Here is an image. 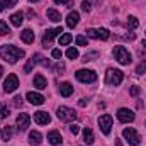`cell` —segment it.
<instances>
[{"instance_id":"cell-1","label":"cell","mask_w":146,"mask_h":146,"mask_svg":"<svg viewBox=\"0 0 146 146\" xmlns=\"http://www.w3.org/2000/svg\"><path fill=\"white\" fill-rule=\"evenodd\" d=\"M0 56L7 61V63H17L19 60H22L26 56L24 49H19L12 44H5V46H0Z\"/></svg>"},{"instance_id":"cell-2","label":"cell","mask_w":146,"mask_h":146,"mask_svg":"<svg viewBox=\"0 0 146 146\" xmlns=\"http://www.w3.org/2000/svg\"><path fill=\"white\" fill-rule=\"evenodd\" d=\"M114 58L121 63V65H129L131 63V53L124 48V46H115L114 51H112Z\"/></svg>"},{"instance_id":"cell-3","label":"cell","mask_w":146,"mask_h":146,"mask_svg":"<svg viewBox=\"0 0 146 146\" xmlns=\"http://www.w3.org/2000/svg\"><path fill=\"white\" fill-rule=\"evenodd\" d=\"M122 78H124V73L121 72V70L109 68L107 73H106V83H107V85H114V87H117V85H121Z\"/></svg>"},{"instance_id":"cell-4","label":"cell","mask_w":146,"mask_h":146,"mask_svg":"<svg viewBox=\"0 0 146 146\" xmlns=\"http://www.w3.org/2000/svg\"><path fill=\"white\" fill-rule=\"evenodd\" d=\"M56 115H58V119L60 121H65V122H70V121H75L76 117H78V114H76V110L70 109V107H58V112H56Z\"/></svg>"},{"instance_id":"cell-5","label":"cell","mask_w":146,"mask_h":146,"mask_svg":"<svg viewBox=\"0 0 146 146\" xmlns=\"http://www.w3.org/2000/svg\"><path fill=\"white\" fill-rule=\"evenodd\" d=\"M75 76L82 83H94L97 80V73L94 72V70H78V72L75 73Z\"/></svg>"},{"instance_id":"cell-6","label":"cell","mask_w":146,"mask_h":146,"mask_svg":"<svg viewBox=\"0 0 146 146\" xmlns=\"http://www.w3.org/2000/svg\"><path fill=\"white\" fill-rule=\"evenodd\" d=\"M63 33V27L60 26V27H54V29H46V33H44V36H42V46L44 48H49L51 44H53V39L56 36H60Z\"/></svg>"},{"instance_id":"cell-7","label":"cell","mask_w":146,"mask_h":146,"mask_svg":"<svg viewBox=\"0 0 146 146\" xmlns=\"http://www.w3.org/2000/svg\"><path fill=\"white\" fill-rule=\"evenodd\" d=\"M122 136L126 138V141L131 146H138L139 141H141V138H139V134H138V131H136L134 127H126V129L122 131Z\"/></svg>"},{"instance_id":"cell-8","label":"cell","mask_w":146,"mask_h":146,"mask_svg":"<svg viewBox=\"0 0 146 146\" xmlns=\"http://www.w3.org/2000/svg\"><path fill=\"white\" fill-rule=\"evenodd\" d=\"M17 87H19V78H17V75L10 73V75L5 78V82H3V90H5L7 94H10V92L17 90Z\"/></svg>"},{"instance_id":"cell-9","label":"cell","mask_w":146,"mask_h":146,"mask_svg":"<svg viewBox=\"0 0 146 146\" xmlns=\"http://www.w3.org/2000/svg\"><path fill=\"white\" fill-rule=\"evenodd\" d=\"M85 33H87V36L92 37V39H102V41H107L110 36V33L107 29H104V27H100V29H87Z\"/></svg>"},{"instance_id":"cell-10","label":"cell","mask_w":146,"mask_h":146,"mask_svg":"<svg viewBox=\"0 0 146 146\" xmlns=\"http://www.w3.org/2000/svg\"><path fill=\"white\" fill-rule=\"evenodd\" d=\"M99 127H100V131H102L104 134H109L110 133V127H112V117H110L109 114H104V115L99 117Z\"/></svg>"},{"instance_id":"cell-11","label":"cell","mask_w":146,"mask_h":146,"mask_svg":"<svg viewBox=\"0 0 146 146\" xmlns=\"http://www.w3.org/2000/svg\"><path fill=\"white\" fill-rule=\"evenodd\" d=\"M117 119H119L121 122H133V121H134V112L122 107V109L117 110Z\"/></svg>"},{"instance_id":"cell-12","label":"cell","mask_w":146,"mask_h":146,"mask_svg":"<svg viewBox=\"0 0 146 146\" xmlns=\"http://www.w3.org/2000/svg\"><path fill=\"white\" fill-rule=\"evenodd\" d=\"M34 121L39 126H46V124L51 122V115L48 112H44V110H37V112H34Z\"/></svg>"},{"instance_id":"cell-13","label":"cell","mask_w":146,"mask_h":146,"mask_svg":"<svg viewBox=\"0 0 146 146\" xmlns=\"http://www.w3.org/2000/svg\"><path fill=\"white\" fill-rule=\"evenodd\" d=\"M15 122H17V129H19V131H26V129L29 127L31 117H29V114H19L17 119H15Z\"/></svg>"},{"instance_id":"cell-14","label":"cell","mask_w":146,"mask_h":146,"mask_svg":"<svg viewBox=\"0 0 146 146\" xmlns=\"http://www.w3.org/2000/svg\"><path fill=\"white\" fill-rule=\"evenodd\" d=\"M27 100H29V104H33V106H41V104H44V97L41 95V94H36V92H27Z\"/></svg>"},{"instance_id":"cell-15","label":"cell","mask_w":146,"mask_h":146,"mask_svg":"<svg viewBox=\"0 0 146 146\" xmlns=\"http://www.w3.org/2000/svg\"><path fill=\"white\" fill-rule=\"evenodd\" d=\"M78 21H80V14L76 12V10H73L68 14V17H66V26L68 27H76V24H78Z\"/></svg>"},{"instance_id":"cell-16","label":"cell","mask_w":146,"mask_h":146,"mask_svg":"<svg viewBox=\"0 0 146 146\" xmlns=\"http://www.w3.org/2000/svg\"><path fill=\"white\" fill-rule=\"evenodd\" d=\"M48 141H49L53 146L60 145V143L63 141V139H61V134H60V131H49V133H48Z\"/></svg>"},{"instance_id":"cell-17","label":"cell","mask_w":146,"mask_h":146,"mask_svg":"<svg viewBox=\"0 0 146 146\" xmlns=\"http://www.w3.org/2000/svg\"><path fill=\"white\" fill-rule=\"evenodd\" d=\"M72 94H73V85L72 83L65 82V83L60 85V95H61V97H70Z\"/></svg>"},{"instance_id":"cell-18","label":"cell","mask_w":146,"mask_h":146,"mask_svg":"<svg viewBox=\"0 0 146 146\" xmlns=\"http://www.w3.org/2000/svg\"><path fill=\"white\" fill-rule=\"evenodd\" d=\"M22 22H24V14H22V12H15V14L10 15V24H12L14 27L22 26Z\"/></svg>"},{"instance_id":"cell-19","label":"cell","mask_w":146,"mask_h":146,"mask_svg":"<svg viewBox=\"0 0 146 146\" xmlns=\"http://www.w3.org/2000/svg\"><path fill=\"white\" fill-rule=\"evenodd\" d=\"M21 37H22V41H24L26 44H33V42H34V33H33L31 29H24V31L21 33Z\"/></svg>"},{"instance_id":"cell-20","label":"cell","mask_w":146,"mask_h":146,"mask_svg":"<svg viewBox=\"0 0 146 146\" xmlns=\"http://www.w3.org/2000/svg\"><path fill=\"white\" fill-rule=\"evenodd\" d=\"M34 87L39 88V90H44V88L48 87V82H46V78H44L42 75H39V73H37L36 76H34Z\"/></svg>"},{"instance_id":"cell-21","label":"cell","mask_w":146,"mask_h":146,"mask_svg":"<svg viewBox=\"0 0 146 146\" xmlns=\"http://www.w3.org/2000/svg\"><path fill=\"white\" fill-rule=\"evenodd\" d=\"M41 141H42V136H41V133L33 131V133L29 134V143H31L33 146H39V145H41Z\"/></svg>"},{"instance_id":"cell-22","label":"cell","mask_w":146,"mask_h":146,"mask_svg":"<svg viewBox=\"0 0 146 146\" xmlns=\"http://www.w3.org/2000/svg\"><path fill=\"white\" fill-rule=\"evenodd\" d=\"M12 136H14V129H12L10 126H5V127L2 129V133H0V138H2L3 141H9Z\"/></svg>"},{"instance_id":"cell-23","label":"cell","mask_w":146,"mask_h":146,"mask_svg":"<svg viewBox=\"0 0 146 146\" xmlns=\"http://www.w3.org/2000/svg\"><path fill=\"white\" fill-rule=\"evenodd\" d=\"M83 141H85L87 145H92V143L95 141L94 133H92V129H90V127H85V129H83Z\"/></svg>"},{"instance_id":"cell-24","label":"cell","mask_w":146,"mask_h":146,"mask_svg":"<svg viewBox=\"0 0 146 146\" xmlns=\"http://www.w3.org/2000/svg\"><path fill=\"white\" fill-rule=\"evenodd\" d=\"M39 60H41V54H34V58H31V60L27 61V65L24 66V72L29 73L31 70H33V68H34V66H36V63L39 61Z\"/></svg>"},{"instance_id":"cell-25","label":"cell","mask_w":146,"mask_h":146,"mask_svg":"<svg viewBox=\"0 0 146 146\" xmlns=\"http://www.w3.org/2000/svg\"><path fill=\"white\" fill-rule=\"evenodd\" d=\"M48 19L53 21V22H60V21H61V15H60L58 10H54V9H48Z\"/></svg>"},{"instance_id":"cell-26","label":"cell","mask_w":146,"mask_h":146,"mask_svg":"<svg viewBox=\"0 0 146 146\" xmlns=\"http://www.w3.org/2000/svg\"><path fill=\"white\" fill-rule=\"evenodd\" d=\"M126 26H127V29H136V27L139 26V21H138L134 15H129V17H127V22H126Z\"/></svg>"},{"instance_id":"cell-27","label":"cell","mask_w":146,"mask_h":146,"mask_svg":"<svg viewBox=\"0 0 146 146\" xmlns=\"http://www.w3.org/2000/svg\"><path fill=\"white\" fill-rule=\"evenodd\" d=\"M17 3V0H0V10H5V9H10Z\"/></svg>"},{"instance_id":"cell-28","label":"cell","mask_w":146,"mask_h":146,"mask_svg":"<svg viewBox=\"0 0 146 146\" xmlns=\"http://www.w3.org/2000/svg\"><path fill=\"white\" fill-rule=\"evenodd\" d=\"M9 34H10L9 26L5 24V21H0V36H9Z\"/></svg>"},{"instance_id":"cell-29","label":"cell","mask_w":146,"mask_h":146,"mask_svg":"<svg viewBox=\"0 0 146 146\" xmlns=\"http://www.w3.org/2000/svg\"><path fill=\"white\" fill-rule=\"evenodd\" d=\"M72 34H68V33H66V34H63V36L60 37V44H61V46H66V44H68V42H72Z\"/></svg>"},{"instance_id":"cell-30","label":"cell","mask_w":146,"mask_h":146,"mask_svg":"<svg viewBox=\"0 0 146 146\" xmlns=\"http://www.w3.org/2000/svg\"><path fill=\"white\" fill-rule=\"evenodd\" d=\"M66 56H68L70 60H76V58H78V49H76V48H68Z\"/></svg>"},{"instance_id":"cell-31","label":"cell","mask_w":146,"mask_h":146,"mask_svg":"<svg viewBox=\"0 0 146 146\" xmlns=\"http://www.w3.org/2000/svg\"><path fill=\"white\" fill-rule=\"evenodd\" d=\"M7 115H9V107L3 102H0V119H5Z\"/></svg>"},{"instance_id":"cell-32","label":"cell","mask_w":146,"mask_h":146,"mask_svg":"<svg viewBox=\"0 0 146 146\" xmlns=\"http://www.w3.org/2000/svg\"><path fill=\"white\" fill-rule=\"evenodd\" d=\"M145 72H146V61L143 60V61L138 65V68H136V73H138V75H143Z\"/></svg>"},{"instance_id":"cell-33","label":"cell","mask_w":146,"mask_h":146,"mask_svg":"<svg viewBox=\"0 0 146 146\" xmlns=\"http://www.w3.org/2000/svg\"><path fill=\"white\" fill-rule=\"evenodd\" d=\"M75 42H76L78 46H87V37H85V36H76Z\"/></svg>"},{"instance_id":"cell-34","label":"cell","mask_w":146,"mask_h":146,"mask_svg":"<svg viewBox=\"0 0 146 146\" xmlns=\"http://www.w3.org/2000/svg\"><path fill=\"white\" fill-rule=\"evenodd\" d=\"M12 104H14L15 107H21V106H22V97H21V95H15V97L12 99Z\"/></svg>"},{"instance_id":"cell-35","label":"cell","mask_w":146,"mask_h":146,"mask_svg":"<svg viewBox=\"0 0 146 146\" xmlns=\"http://www.w3.org/2000/svg\"><path fill=\"white\" fill-rule=\"evenodd\" d=\"M90 9H92V7H90V2H88V0H83V2H82V10H83V12H90Z\"/></svg>"},{"instance_id":"cell-36","label":"cell","mask_w":146,"mask_h":146,"mask_svg":"<svg viewBox=\"0 0 146 146\" xmlns=\"http://www.w3.org/2000/svg\"><path fill=\"white\" fill-rule=\"evenodd\" d=\"M51 56H53L54 60H60V58L63 56V53H61V49H53V51H51Z\"/></svg>"},{"instance_id":"cell-37","label":"cell","mask_w":146,"mask_h":146,"mask_svg":"<svg viewBox=\"0 0 146 146\" xmlns=\"http://www.w3.org/2000/svg\"><path fill=\"white\" fill-rule=\"evenodd\" d=\"M68 127H70V133H72L73 136L78 134V131H80V126H78V124H70Z\"/></svg>"},{"instance_id":"cell-38","label":"cell","mask_w":146,"mask_h":146,"mask_svg":"<svg viewBox=\"0 0 146 146\" xmlns=\"http://www.w3.org/2000/svg\"><path fill=\"white\" fill-rule=\"evenodd\" d=\"M95 56H99V53H87L83 56V61H92V58H95Z\"/></svg>"},{"instance_id":"cell-39","label":"cell","mask_w":146,"mask_h":146,"mask_svg":"<svg viewBox=\"0 0 146 146\" xmlns=\"http://www.w3.org/2000/svg\"><path fill=\"white\" fill-rule=\"evenodd\" d=\"M53 2H56V3H63L65 7H72L73 5V0H53Z\"/></svg>"},{"instance_id":"cell-40","label":"cell","mask_w":146,"mask_h":146,"mask_svg":"<svg viewBox=\"0 0 146 146\" xmlns=\"http://www.w3.org/2000/svg\"><path fill=\"white\" fill-rule=\"evenodd\" d=\"M129 94H131L133 97H136V95L139 94V87H136V85H134V87H131V88H129Z\"/></svg>"},{"instance_id":"cell-41","label":"cell","mask_w":146,"mask_h":146,"mask_svg":"<svg viewBox=\"0 0 146 146\" xmlns=\"http://www.w3.org/2000/svg\"><path fill=\"white\" fill-rule=\"evenodd\" d=\"M87 104H88V100H87V99H80V100H78V106H80V107H85Z\"/></svg>"},{"instance_id":"cell-42","label":"cell","mask_w":146,"mask_h":146,"mask_svg":"<svg viewBox=\"0 0 146 146\" xmlns=\"http://www.w3.org/2000/svg\"><path fill=\"white\" fill-rule=\"evenodd\" d=\"M134 34H133V33H131V34H126V36H124V39H127V41H134Z\"/></svg>"},{"instance_id":"cell-43","label":"cell","mask_w":146,"mask_h":146,"mask_svg":"<svg viewBox=\"0 0 146 146\" xmlns=\"http://www.w3.org/2000/svg\"><path fill=\"white\" fill-rule=\"evenodd\" d=\"M115 145H117V146H122V143H121V139H115Z\"/></svg>"},{"instance_id":"cell-44","label":"cell","mask_w":146,"mask_h":146,"mask_svg":"<svg viewBox=\"0 0 146 146\" xmlns=\"http://www.w3.org/2000/svg\"><path fill=\"white\" fill-rule=\"evenodd\" d=\"M2 73H3V68H2V66H0V76H2Z\"/></svg>"},{"instance_id":"cell-45","label":"cell","mask_w":146,"mask_h":146,"mask_svg":"<svg viewBox=\"0 0 146 146\" xmlns=\"http://www.w3.org/2000/svg\"><path fill=\"white\" fill-rule=\"evenodd\" d=\"M29 2H33V3H36V2H39V0H29Z\"/></svg>"},{"instance_id":"cell-46","label":"cell","mask_w":146,"mask_h":146,"mask_svg":"<svg viewBox=\"0 0 146 146\" xmlns=\"http://www.w3.org/2000/svg\"><path fill=\"white\" fill-rule=\"evenodd\" d=\"M141 44H143V46H145V48H146V41H143V42H141Z\"/></svg>"},{"instance_id":"cell-47","label":"cell","mask_w":146,"mask_h":146,"mask_svg":"<svg viewBox=\"0 0 146 146\" xmlns=\"http://www.w3.org/2000/svg\"><path fill=\"white\" fill-rule=\"evenodd\" d=\"M95 2H97V3H100V2H102V0H95Z\"/></svg>"}]
</instances>
